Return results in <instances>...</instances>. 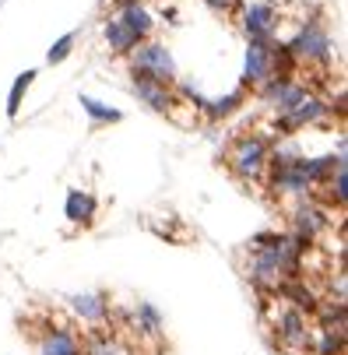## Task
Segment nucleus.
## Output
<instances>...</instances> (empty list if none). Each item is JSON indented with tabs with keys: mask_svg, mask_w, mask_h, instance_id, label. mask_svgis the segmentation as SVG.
<instances>
[{
	"mask_svg": "<svg viewBox=\"0 0 348 355\" xmlns=\"http://www.w3.org/2000/svg\"><path fill=\"white\" fill-rule=\"evenodd\" d=\"M243 88H236L232 95H225V98H205V106H201V113L208 116V120H225L229 113H236L239 106H243Z\"/></svg>",
	"mask_w": 348,
	"mask_h": 355,
	"instance_id": "nucleus-15",
	"label": "nucleus"
},
{
	"mask_svg": "<svg viewBox=\"0 0 348 355\" xmlns=\"http://www.w3.org/2000/svg\"><path fill=\"white\" fill-rule=\"evenodd\" d=\"M64 215H67L71 225L92 229L95 218H98V200H95V193H88V190H71L67 200H64Z\"/></svg>",
	"mask_w": 348,
	"mask_h": 355,
	"instance_id": "nucleus-9",
	"label": "nucleus"
},
{
	"mask_svg": "<svg viewBox=\"0 0 348 355\" xmlns=\"http://www.w3.org/2000/svg\"><path fill=\"white\" fill-rule=\"evenodd\" d=\"M268 155H271V137L261 130H239L229 137L225 151H222V162L225 169L246 183V187H261L264 173H268Z\"/></svg>",
	"mask_w": 348,
	"mask_h": 355,
	"instance_id": "nucleus-1",
	"label": "nucleus"
},
{
	"mask_svg": "<svg viewBox=\"0 0 348 355\" xmlns=\"http://www.w3.org/2000/svg\"><path fill=\"white\" fill-rule=\"evenodd\" d=\"M32 85H35V71H25V74L15 78V85H11V92H8V120H18L21 103H25V95H28Z\"/></svg>",
	"mask_w": 348,
	"mask_h": 355,
	"instance_id": "nucleus-16",
	"label": "nucleus"
},
{
	"mask_svg": "<svg viewBox=\"0 0 348 355\" xmlns=\"http://www.w3.org/2000/svg\"><path fill=\"white\" fill-rule=\"evenodd\" d=\"M67 306H71L74 320H85L88 327H110L113 299L106 292H78V295H67Z\"/></svg>",
	"mask_w": 348,
	"mask_h": 355,
	"instance_id": "nucleus-6",
	"label": "nucleus"
},
{
	"mask_svg": "<svg viewBox=\"0 0 348 355\" xmlns=\"http://www.w3.org/2000/svg\"><path fill=\"white\" fill-rule=\"evenodd\" d=\"M134 341H127L123 331L113 327H88L81 334V355H134Z\"/></svg>",
	"mask_w": 348,
	"mask_h": 355,
	"instance_id": "nucleus-7",
	"label": "nucleus"
},
{
	"mask_svg": "<svg viewBox=\"0 0 348 355\" xmlns=\"http://www.w3.org/2000/svg\"><path fill=\"white\" fill-rule=\"evenodd\" d=\"M338 169H345V148L338 151V155H320V159H303V173H306V183L310 190L327 183Z\"/></svg>",
	"mask_w": 348,
	"mask_h": 355,
	"instance_id": "nucleus-12",
	"label": "nucleus"
},
{
	"mask_svg": "<svg viewBox=\"0 0 348 355\" xmlns=\"http://www.w3.org/2000/svg\"><path fill=\"white\" fill-rule=\"evenodd\" d=\"M78 103H81V110L88 113V127H92V130L110 127V123H123V113H120V110H113V106H103L95 95H81Z\"/></svg>",
	"mask_w": 348,
	"mask_h": 355,
	"instance_id": "nucleus-14",
	"label": "nucleus"
},
{
	"mask_svg": "<svg viewBox=\"0 0 348 355\" xmlns=\"http://www.w3.org/2000/svg\"><path fill=\"white\" fill-rule=\"evenodd\" d=\"M141 42L144 39H155V28H159V18L152 15V11H148L144 8V0H134V4H127V8H120V11H113Z\"/></svg>",
	"mask_w": 348,
	"mask_h": 355,
	"instance_id": "nucleus-10",
	"label": "nucleus"
},
{
	"mask_svg": "<svg viewBox=\"0 0 348 355\" xmlns=\"http://www.w3.org/2000/svg\"><path fill=\"white\" fill-rule=\"evenodd\" d=\"M74 42H78V32H64L53 46H49V53H46V64L49 67H57V64H64L71 53H74Z\"/></svg>",
	"mask_w": 348,
	"mask_h": 355,
	"instance_id": "nucleus-17",
	"label": "nucleus"
},
{
	"mask_svg": "<svg viewBox=\"0 0 348 355\" xmlns=\"http://www.w3.org/2000/svg\"><path fill=\"white\" fill-rule=\"evenodd\" d=\"M306 355H345V331H331V327H317L313 324Z\"/></svg>",
	"mask_w": 348,
	"mask_h": 355,
	"instance_id": "nucleus-13",
	"label": "nucleus"
},
{
	"mask_svg": "<svg viewBox=\"0 0 348 355\" xmlns=\"http://www.w3.org/2000/svg\"><path fill=\"white\" fill-rule=\"evenodd\" d=\"M271 81V39H250L246 49V64H243V81L239 88L257 95L264 85Z\"/></svg>",
	"mask_w": 348,
	"mask_h": 355,
	"instance_id": "nucleus-5",
	"label": "nucleus"
},
{
	"mask_svg": "<svg viewBox=\"0 0 348 355\" xmlns=\"http://www.w3.org/2000/svg\"><path fill=\"white\" fill-rule=\"evenodd\" d=\"M127 4H134V0H103V4H98V8H103V11H120V8H127Z\"/></svg>",
	"mask_w": 348,
	"mask_h": 355,
	"instance_id": "nucleus-19",
	"label": "nucleus"
},
{
	"mask_svg": "<svg viewBox=\"0 0 348 355\" xmlns=\"http://www.w3.org/2000/svg\"><path fill=\"white\" fill-rule=\"evenodd\" d=\"M103 42H106V49H110V57H127L141 39H137L116 15H110V18L103 21Z\"/></svg>",
	"mask_w": 348,
	"mask_h": 355,
	"instance_id": "nucleus-11",
	"label": "nucleus"
},
{
	"mask_svg": "<svg viewBox=\"0 0 348 355\" xmlns=\"http://www.w3.org/2000/svg\"><path fill=\"white\" fill-rule=\"evenodd\" d=\"M130 334H134L137 341H162L166 320H162V313H159L155 302L141 299L137 306L130 310Z\"/></svg>",
	"mask_w": 348,
	"mask_h": 355,
	"instance_id": "nucleus-8",
	"label": "nucleus"
},
{
	"mask_svg": "<svg viewBox=\"0 0 348 355\" xmlns=\"http://www.w3.org/2000/svg\"><path fill=\"white\" fill-rule=\"evenodd\" d=\"M285 11L278 8V0H250L239 11V28L246 32V39H275L281 28Z\"/></svg>",
	"mask_w": 348,
	"mask_h": 355,
	"instance_id": "nucleus-3",
	"label": "nucleus"
},
{
	"mask_svg": "<svg viewBox=\"0 0 348 355\" xmlns=\"http://www.w3.org/2000/svg\"><path fill=\"white\" fill-rule=\"evenodd\" d=\"M201 4H205V8L211 11V15H218L222 21H236L246 0H201Z\"/></svg>",
	"mask_w": 348,
	"mask_h": 355,
	"instance_id": "nucleus-18",
	"label": "nucleus"
},
{
	"mask_svg": "<svg viewBox=\"0 0 348 355\" xmlns=\"http://www.w3.org/2000/svg\"><path fill=\"white\" fill-rule=\"evenodd\" d=\"M39 355H81V334L74 320L64 317H49L42 324V334H35Z\"/></svg>",
	"mask_w": 348,
	"mask_h": 355,
	"instance_id": "nucleus-4",
	"label": "nucleus"
},
{
	"mask_svg": "<svg viewBox=\"0 0 348 355\" xmlns=\"http://www.w3.org/2000/svg\"><path fill=\"white\" fill-rule=\"evenodd\" d=\"M123 60H127L130 74L152 78V81H162V85H176V81H180L176 57L169 53V46H166L162 39H144V42H137Z\"/></svg>",
	"mask_w": 348,
	"mask_h": 355,
	"instance_id": "nucleus-2",
	"label": "nucleus"
},
{
	"mask_svg": "<svg viewBox=\"0 0 348 355\" xmlns=\"http://www.w3.org/2000/svg\"><path fill=\"white\" fill-rule=\"evenodd\" d=\"M0 4H4V0H0Z\"/></svg>",
	"mask_w": 348,
	"mask_h": 355,
	"instance_id": "nucleus-20",
	"label": "nucleus"
}]
</instances>
